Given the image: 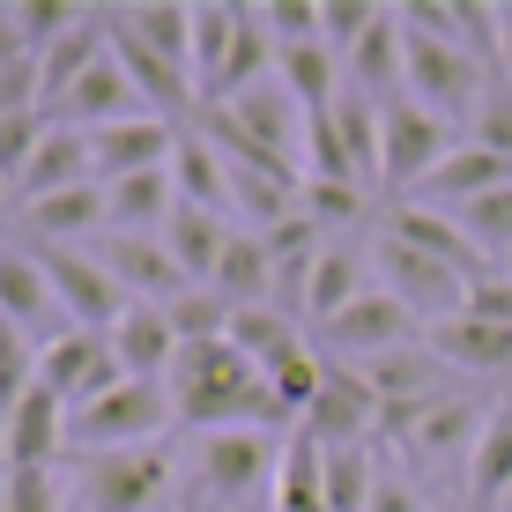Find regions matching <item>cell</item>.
<instances>
[{"instance_id": "6da1fadb", "label": "cell", "mask_w": 512, "mask_h": 512, "mask_svg": "<svg viewBox=\"0 0 512 512\" xmlns=\"http://www.w3.org/2000/svg\"><path fill=\"white\" fill-rule=\"evenodd\" d=\"M164 386H171L179 423H193V431H238V423L268 431V372L245 357L231 334H223V342L179 349V364H171Z\"/></svg>"}, {"instance_id": "7a4b0ae2", "label": "cell", "mask_w": 512, "mask_h": 512, "mask_svg": "<svg viewBox=\"0 0 512 512\" xmlns=\"http://www.w3.org/2000/svg\"><path fill=\"white\" fill-rule=\"evenodd\" d=\"M164 423H179L171 386H164V379H127V386H112L104 401H90V409L67 416V461H82V453L156 446V438H164Z\"/></svg>"}, {"instance_id": "3957f363", "label": "cell", "mask_w": 512, "mask_h": 512, "mask_svg": "<svg viewBox=\"0 0 512 512\" xmlns=\"http://www.w3.org/2000/svg\"><path fill=\"white\" fill-rule=\"evenodd\" d=\"M171 498V446L82 453L75 461V512H156Z\"/></svg>"}, {"instance_id": "277c9868", "label": "cell", "mask_w": 512, "mask_h": 512, "mask_svg": "<svg viewBox=\"0 0 512 512\" xmlns=\"http://www.w3.org/2000/svg\"><path fill=\"white\" fill-rule=\"evenodd\" d=\"M282 446H290V438L253 431V423H238V431H208V438H201V461H193V468H201V490H208L223 512H245L260 490L275 498Z\"/></svg>"}, {"instance_id": "5b68a950", "label": "cell", "mask_w": 512, "mask_h": 512, "mask_svg": "<svg viewBox=\"0 0 512 512\" xmlns=\"http://www.w3.org/2000/svg\"><path fill=\"white\" fill-rule=\"evenodd\" d=\"M38 253V268L52 282V297H60V312L75 327H90V334H112L119 320L134 312V297L112 282V268H104L97 253H82V245H30Z\"/></svg>"}, {"instance_id": "8992f818", "label": "cell", "mask_w": 512, "mask_h": 512, "mask_svg": "<svg viewBox=\"0 0 512 512\" xmlns=\"http://www.w3.org/2000/svg\"><path fill=\"white\" fill-rule=\"evenodd\" d=\"M379 119H386V164H379V186H394V193H416L453 149H461V127H453V119H438V112H423L416 97L379 104Z\"/></svg>"}, {"instance_id": "52a82bcc", "label": "cell", "mask_w": 512, "mask_h": 512, "mask_svg": "<svg viewBox=\"0 0 512 512\" xmlns=\"http://www.w3.org/2000/svg\"><path fill=\"white\" fill-rule=\"evenodd\" d=\"M409 342H423L416 312L401 305L386 282H379V290H364L342 320H327L320 334H312V349H320L327 364H372V357H386V349H409Z\"/></svg>"}, {"instance_id": "ba28073f", "label": "cell", "mask_w": 512, "mask_h": 512, "mask_svg": "<svg viewBox=\"0 0 512 512\" xmlns=\"http://www.w3.org/2000/svg\"><path fill=\"white\" fill-rule=\"evenodd\" d=\"M38 386H52V394L67 401V416H75V409H90V401H104L112 386H127V364H119L112 334L75 327L52 349H38Z\"/></svg>"}, {"instance_id": "9c48e42d", "label": "cell", "mask_w": 512, "mask_h": 512, "mask_svg": "<svg viewBox=\"0 0 512 512\" xmlns=\"http://www.w3.org/2000/svg\"><path fill=\"white\" fill-rule=\"evenodd\" d=\"M379 431H394L416 461H453V453H475V438L490 431V409L468 394H438L423 409H386Z\"/></svg>"}, {"instance_id": "30bf717a", "label": "cell", "mask_w": 512, "mask_h": 512, "mask_svg": "<svg viewBox=\"0 0 512 512\" xmlns=\"http://www.w3.org/2000/svg\"><path fill=\"white\" fill-rule=\"evenodd\" d=\"M379 268H386V290L431 327L468 305V275L446 268V260H431V253H416V245H401V238H379Z\"/></svg>"}, {"instance_id": "8fae6325", "label": "cell", "mask_w": 512, "mask_h": 512, "mask_svg": "<svg viewBox=\"0 0 512 512\" xmlns=\"http://www.w3.org/2000/svg\"><path fill=\"white\" fill-rule=\"evenodd\" d=\"M97 260L112 268V282L134 297V305H171V297H186V290H193V282H186V268L171 260V245H164V238L104 231V238H97Z\"/></svg>"}, {"instance_id": "7c38bea8", "label": "cell", "mask_w": 512, "mask_h": 512, "mask_svg": "<svg viewBox=\"0 0 512 512\" xmlns=\"http://www.w3.org/2000/svg\"><path fill=\"white\" fill-rule=\"evenodd\" d=\"M0 320H15L38 349L75 334V320L60 312V297H52V282L38 268V253H23V245H0Z\"/></svg>"}, {"instance_id": "4fadbf2b", "label": "cell", "mask_w": 512, "mask_h": 512, "mask_svg": "<svg viewBox=\"0 0 512 512\" xmlns=\"http://www.w3.org/2000/svg\"><path fill=\"white\" fill-rule=\"evenodd\" d=\"M379 423H386V409H379L372 386H364L357 364H327V386H320V401H312V416H305V438H320L334 453V446H364Z\"/></svg>"}, {"instance_id": "5bb4252c", "label": "cell", "mask_w": 512, "mask_h": 512, "mask_svg": "<svg viewBox=\"0 0 512 512\" xmlns=\"http://www.w3.org/2000/svg\"><path fill=\"white\" fill-rule=\"evenodd\" d=\"M179 134H186V127H171V119H156V112L119 119V127L90 134L97 179L112 186V179H134V171H171V156H179Z\"/></svg>"}, {"instance_id": "9a60e30c", "label": "cell", "mask_w": 512, "mask_h": 512, "mask_svg": "<svg viewBox=\"0 0 512 512\" xmlns=\"http://www.w3.org/2000/svg\"><path fill=\"white\" fill-rule=\"evenodd\" d=\"M15 231L30 245H82V238H104L112 216H104V186H67V193H45V201H15Z\"/></svg>"}, {"instance_id": "2e32d148", "label": "cell", "mask_w": 512, "mask_h": 512, "mask_svg": "<svg viewBox=\"0 0 512 512\" xmlns=\"http://www.w3.org/2000/svg\"><path fill=\"white\" fill-rule=\"evenodd\" d=\"M60 127H82V134H104V127H119V119H141L149 104H141V90H134V75L119 67V52H104V60L90 67V75L75 82L60 104Z\"/></svg>"}, {"instance_id": "e0dca14e", "label": "cell", "mask_w": 512, "mask_h": 512, "mask_svg": "<svg viewBox=\"0 0 512 512\" xmlns=\"http://www.w3.org/2000/svg\"><path fill=\"white\" fill-rule=\"evenodd\" d=\"M0 446H8V468H52L67 461V401L52 386H30L15 401V416L0 423Z\"/></svg>"}, {"instance_id": "ac0fdd59", "label": "cell", "mask_w": 512, "mask_h": 512, "mask_svg": "<svg viewBox=\"0 0 512 512\" xmlns=\"http://www.w3.org/2000/svg\"><path fill=\"white\" fill-rule=\"evenodd\" d=\"M423 342H431V357L446 364V372H475V379L512 372V327L475 320V312H453V320L423 327Z\"/></svg>"}, {"instance_id": "d6986e66", "label": "cell", "mask_w": 512, "mask_h": 512, "mask_svg": "<svg viewBox=\"0 0 512 512\" xmlns=\"http://www.w3.org/2000/svg\"><path fill=\"white\" fill-rule=\"evenodd\" d=\"M357 372H364V386H372V394H379V409H423V401L453 394V386H446V364L431 357V342L386 349V357L357 364Z\"/></svg>"}, {"instance_id": "ffe728a7", "label": "cell", "mask_w": 512, "mask_h": 512, "mask_svg": "<svg viewBox=\"0 0 512 512\" xmlns=\"http://www.w3.org/2000/svg\"><path fill=\"white\" fill-rule=\"evenodd\" d=\"M498 186H512V156H498V149H483V141H461V149L446 156V164L423 179L409 201H446V208H468V201H483V193H498Z\"/></svg>"}, {"instance_id": "44dd1931", "label": "cell", "mask_w": 512, "mask_h": 512, "mask_svg": "<svg viewBox=\"0 0 512 512\" xmlns=\"http://www.w3.org/2000/svg\"><path fill=\"white\" fill-rule=\"evenodd\" d=\"M97 179V156H90V134L82 127H60L52 119V134L38 141V156H30V171L15 179L23 201H45V193H67V186H90Z\"/></svg>"}, {"instance_id": "7402d4cb", "label": "cell", "mask_w": 512, "mask_h": 512, "mask_svg": "<svg viewBox=\"0 0 512 512\" xmlns=\"http://www.w3.org/2000/svg\"><path fill=\"white\" fill-rule=\"evenodd\" d=\"M386 238H401V245H416V253H431V260H446V268H461L468 282L490 268V260L468 245L461 223H453V216H438V208H423V201H401L394 216H386Z\"/></svg>"}, {"instance_id": "603a6c76", "label": "cell", "mask_w": 512, "mask_h": 512, "mask_svg": "<svg viewBox=\"0 0 512 512\" xmlns=\"http://www.w3.org/2000/svg\"><path fill=\"white\" fill-rule=\"evenodd\" d=\"M97 186H104V179H97ZM171 208H179V186H171V171H134V179H112V186H104V216H112V231L164 238Z\"/></svg>"}, {"instance_id": "cb8c5ba5", "label": "cell", "mask_w": 512, "mask_h": 512, "mask_svg": "<svg viewBox=\"0 0 512 512\" xmlns=\"http://www.w3.org/2000/svg\"><path fill=\"white\" fill-rule=\"evenodd\" d=\"M208 290H216L231 312L275 305V253H268V238L260 231H231V253H223V268L208 275Z\"/></svg>"}, {"instance_id": "d4e9b609", "label": "cell", "mask_w": 512, "mask_h": 512, "mask_svg": "<svg viewBox=\"0 0 512 512\" xmlns=\"http://www.w3.org/2000/svg\"><path fill=\"white\" fill-rule=\"evenodd\" d=\"M112 349L127 364V379H171V364H179V334H171L164 305H134L112 327Z\"/></svg>"}, {"instance_id": "484cf974", "label": "cell", "mask_w": 512, "mask_h": 512, "mask_svg": "<svg viewBox=\"0 0 512 512\" xmlns=\"http://www.w3.org/2000/svg\"><path fill=\"white\" fill-rule=\"evenodd\" d=\"M164 245H171V260L186 268V282H208L223 268V253H231V223L216 216V208H171V223H164Z\"/></svg>"}, {"instance_id": "4316f807", "label": "cell", "mask_w": 512, "mask_h": 512, "mask_svg": "<svg viewBox=\"0 0 512 512\" xmlns=\"http://www.w3.org/2000/svg\"><path fill=\"white\" fill-rule=\"evenodd\" d=\"M364 290H379V282L364 275V253H349V245H327L320 268H312V290H305V327L320 334L327 320H342V312L357 305Z\"/></svg>"}, {"instance_id": "83f0119b", "label": "cell", "mask_w": 512, "mask_h": 512, "mask_svg": "<svg viewBox=\"0 0 512 512\" xmlns=\"http://www.w3.org/2000/svg\"><path fill=\"white\" fill-rule=\"evenodd\" d=\"M275 82L305 104V112H320V104L342 97V52H334L327 38H312V45H275Z\"/></svg>"}, {"instance_id": "f1b7e54d", "label": "cell", "mask_w": 512, "mask_h": 512, "mask_svg": "<svg viewBox=\"0 0 512 512\" xmlns=\"http://www.w3.org/2000/svg\"><path fill=\"white\" fill-rule=\"evenodd\" d=\"M112 23L127 30V38H141L156 60H171V67L193 75V8H179V0H141V8H112Z\"/></svg>"}, {"instance_id": "f546056e", "label": "cell", "mask_w": 512, "mask_h": 512, "mask_svg": "<svg viewBox=\"0 0 512 512\" xmlns=\"http://www.w3.org/2000/svg\"><path fill=\"white\" fill-rule=\"evenodd\" d=\"M171 186H179L186 208H216L231 216V156L208 149L201 134H179V156H171Z\"/></svg>"}, {"instance_id": "4dcf8cb0", "label": "cell", "mask_w": 512, "mask_h": 512, "mask_svg": "<svg viewBox=\"0 0 512 512\" xmlns=\"http://www.w3.org/2000/svg\"><path fill=\"white\" fill-rule=\"evenodd\" d=\"M104 23H112V15L97 8L82 30H67V38L52 45V52H38V82H45V104H60V97L75 90V82L90 75L97 60H104V52H112V30H104Z\"/></svg>"}, {"instance_id": "1f68e13d", "label": "cell", "mask_w": 512, "mask_h": 512, "mask_svg": "<svg viewBox=\"0 0 512 512\" xmlns=\"http://www.w3.org/2000/svg\"><path fill=\"white\" fill-rule=\"evenodd\" d=\"M512 490V409H490V431L468 453V512H498Z\"/></svg>"}, {"instance_id": "d6a6232c", "label": "cell", "mask_w": 512, "mask_h": 512, "mask_svg": "<svg viewBox=\"0 0 512 512\" xmlns=\"http://www.w3.org/2000/svg\"><path fill=\"white\" fill-rule=\"evenodd\" d=\"M275 512H327V446L305 431H290L275 475Z\"/></svg>"}, {"instance_id": "836d02e7", "label": "cell", "mask_w": 512, "mask_h": 512, "mask_svg": "<svg viewBox=\"0 0 512 512\" xmlns=\"http://www.w3.org/2000/svg\"><path fill=\"white\" fill-rule=\"evenodd\" d=\"M231 342L260 364V372H275V364H290L297 349H312L282 305H245V312H231Z\"/></svg>"}, {"instance_id": "e575fe53", "label": "cell", "mask_w": 512, "mask_h": 512, "mask_svg": "<svg viewBox=\"0 0 512 512\" xmlns=\"http://www.w3.org/2000/svg\"><path fill=\"white\" fill-rule=\"evenodd\" d=\"M238 23H245V8H223V0H208V8H193V90H216V75H223V60H231V45H238Z\"/></svg>"}, {"instance_id": "d590c367", "label": "cell", "mask_w": 512, "mask_h": 512, "mask_svg": "<svg viewBox=\"0 0 512 512\" xmlns=\"http://www.w3.org/2000/svg\"><path fill=\"white\" fill-rule=\"evenodd\" d=\"M164 320H171V334H179V349H193V342H223V334H231V305H223L208 282H193L186 297L164 305Z\"/></svg>"}, {"instance_id": "8d00e7d4", "label": "cell", "mask_w": 512, "mask_h": 512, "mask_svg": "<svg viewBox=\"0 0 512 512\" xmlns=\"http://www.w3.org/2000/svg\"><path fill=\"white\" fill-rule=\"evenodd\" d=\"M372 490H379V468L364 446L327 453V512H372Z\"/></svg>"}, {"instance_id": "74e56055", "label": "cell", "mask_w": 512, "mask_h": 512, "mask_svg": "<svg viewBox=\"0 0 512 512\" xmlns=\"http://www.w3.org/2000/svg\"><path fill=\"white\" fill-rule=\"evenodd\" d=\"M453 223L468 231V245H475L483 260H505V253H512V186L483 193V201H468V208H453Z\"/></svg>"}, {"instance_id": "f35d334b", "label": "cell", "mask_w": 512, "mask_h": 512, "mask_svg": "<svg viewBox=\"0 0 512 512\" xmlns=\"http://www.w3.org/2000/svg\"><path fill=\"white\" fill-rule=\"evenodd\" d=\"M38 386V342H30L15 320H0V423L15 416V401Z\"/></svg>"}, {"instance_id": "ab89813d", "label": "cell", "mask_w": 512, "mask_h": 512, "mask_svg": "<svg viewBox=\"0 0 512 512\" xmlns=\"http://www.w3.org/2000/svg\"><path fill=\"white\" fill-rule=\"evenodd\" d=\"M15 15H23V38H30V52H52L67 38V30H82L97 8H75V0H15Z\"/></svg>"}, {"instance_id": "60d3db41", "label": "cell", "mask_w": 512, "mask_h": 512, "mask_svg": "<svg viewBox=\"0 0 512 512\" xmlns=\"http://www.w3.org/2000/svg\"><path fill=\"white\" fill-rule=\"evenodd\" d=\"M468 141L512 156V75H490V90H483V104H475V119H468Z\"/></svg>"}, {"instance_id": "b9f144b4", "label": "cell", "mask_w": 512, "mask_h": 512, "mask_svg": "<svg viewBox=\"0 0 512 512\" xmlns=\"http://www.w3.org/2000/svg\"><path fill=\"white\" fill-rule=\"evenodd\" d=\"M45 134H52L45 112H8V119H0V171H8V179H23Z\"/></svg>"}, {"instance_id": "7bdbcfd3", "label": "cell", "mask_w": 512, "mask_h": 512, "mask_svg": "<svg viewBox=\"0 0 512 512\" xmlns=\"http://www.w3.org/2000/svg\"><path fill=\"white\" fill-rule=\"evenodd\" d=\"M379 15H386V8H372V0H320V38L349 60V52H357V38L379 23Z\"/></svg>"}, {"instance_id": "ee69618b", "label": "cell", "mask_w": 512, "mask_h": 512, "mask_svg": "<svg viewBox=\"0 0 512 512\" xmlns=\"http://www.w3.org/2000/svg\"><path fill=\"white\" fill-rule=\"evenodd\" d=\"M0 505H8V512H67L52 468H8V475H0Z\"/></svg>"}, {"instance_id": "f6af8a7d", "label": "cell", "mask_w": 512, "mask_h": 512, "mask_svg": "<svg viewBox=\"0 0 512 512\" xmlns=\"http://www.w3.org/2000/svg\"><path fill=\"white\" fill-rule=\"evenodd\" d=\"M260 23H268L275 45H312V38H320V8H312V0H268Z\"/></svg>"}, {"instance_id": "bcb514c9", "label": "cell", "mask_w": 512, "mask_h": 512, "mask_svg": "<svg viewBox=\"0 0 512 512\" xmlns=\"http://www.w3.org/2000/svg\"><path fill=\"white\" fill-rule=\"evenodd\" d=\"M297 208H305V216L327 231V223H349V216L364 208V186H327V179H305V201H297Z\"/></svg>"}, {"instance_id": "7dc6e473", "label": "cell", "mask_w": 512, "mask_h": 512, "mask_svg": "<svg viewBox=\"0 0 512 512\" xmlns=\"http://www.w3.org/2000/svg\"><path fill=\"white\" fill-rule=\"evenodd\" d=\"M372 512H431V505H423L416 490L401 483V475H379V490H372Z\"/></svg>"}, {"instance_id": "c3c4849f", "label": "cell", "mask_w": 512, "mask_h": 512, "mask_svg": "<svg viewBox=\"0 0 512 512\" xmlns=\"http://www.w3.org/2000/svg\"><path fill=\"white\" fill-rule=\"evenodd\" d=\"M15 60H38V52H30V38H23V15L0 8V67H15Z\"/></svg>"}, {"instance_id": "681fc988", "label": "cell", "mask_w": 512, "mask_h": 512, "mask_svg": "<svg viewBox=\"0 0 512 512\" xmlns=\"http://www.w3.org/2000/svg\"><path fill=\"white\" fill-rule=\"evenodd\" d=\"M498 30H505V75H512V8H498Z\"/></svg>"}, {"instance_id": "f907efd6", "label": "cell", "mask_w": 512, "mask_h": 512, "mask_svg": "<svg viewBox=\"0 0 512 512\" xmlns=\"http://www.w3.org/2000/svg\"><path fill=\"white\" fill-rule=\"evenodd\" d=\"M8 193H15V179H8V171H0V216H15V208H8Z\"/></svg>"}, {"instance_id": "816d5d0a", "label": "cell", "mask_w": 512, "mask_h": 512, "mask_svg": "<svg viewBox=\"0 0 512 512\" xmlns=\"http://www.w3.org/2000/svg\"><path fill=\"white\" fill-rule=\"evenodd\" d=\"M0 475H8V446H0Z\"/></svg>"}, {"instance_id": "f5cc1de1", "label": "cell", "mask_w": 512, "mask_h": 512, "mask_svg": "<svg viewBox=\"0 0 512 512\" xmlns=\"http://www.w3.org/2000/svg\"><path fill=\"white\" fill-rule=\"evenodd\" d=\"M431 512H461V505H431Z\"/></svg>"}, {"instance_id": "db71d44e", "label": "cell", "mask_w": 512, "mask_h": 512, "mask_svg": "<svg viewBox=\"0 0 512 512\" xmlns=\"http://www.w3.org/2000/svg\"><path fill=\"white\" fill-rule=\"evenodd\" d=\"M208 512H223V505H208Z\"/></svg>"}, {"instance_id": "11a10c76", "label": "cell", "mask_w": 512, "mask_h": 512, "mask_svg": "<svg viewBox=\"0 0 512 512\" xmlns=\"http://www.w3.org/2000/svg\"><path fill=\"white\" fill-rule=\"evenodd\" d=\"M0 512H8V505H0Z\"/></svg>"}]
</instances>
